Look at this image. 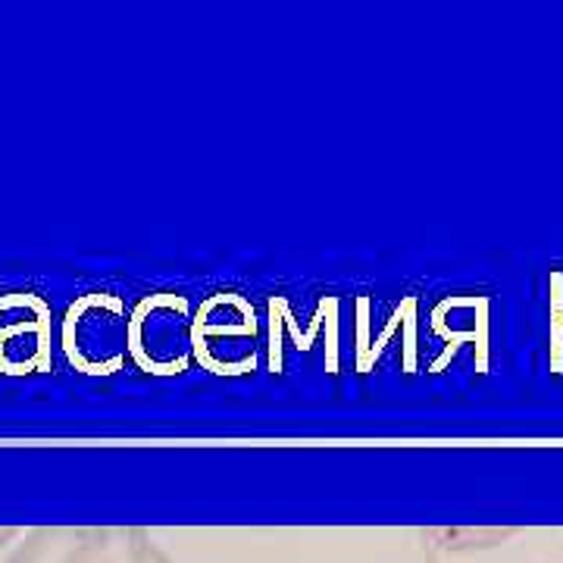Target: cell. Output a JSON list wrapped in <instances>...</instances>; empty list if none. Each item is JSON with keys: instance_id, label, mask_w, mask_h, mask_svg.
<instances>
[{"instance_id": "1", "label": "cell", "mask_w": 563, "mask_h": 563, "mask_svg": "<svg viewBox=\"0 0 563 563\" xmlns=\"http://www.w3.org/2000/svg\"><path fill=\"white\" fill-rule=\"evenodd\" d=\"M3 563H176L135 526H38Z\"/></svg>"}, {"instance_id": "2", "label": "cell", "mask_w": 563, "mask_h": 563, "mask_svg": "<svg viewBox=\"0 0 563 563\" xmlns=\"http://www.w3.org/2000/svg\"><path fill=\"white\" fill-rule=\"evenodd\" d=\"M129 361L154 379L188 373L195 361V307L185 295L154 291L129 310Z\"/></svg>"}, {"instance_id": "3", "label": "cell", "mask_w": 563, "mask_h": 563, "mask_svg": "<svg viewBox=\"0 0 563 563\" xmlns=\"http://www.w3.org/2000/svg\"><path fill=\"white\" fill-rule=\"evenodd\" d=\"M63 354L81 376H113L129 361V307L113 291H88L69 303L60 329Z\"/></svg>"}, {"instance_id": "4", "label": "cell", "mask_w": 563, "mask_h": 563, "mask_svg": "<svg viewBox=\"0 0 563 563\" xmlns=\"http://www.w3.org/2000/svg\"><path fill=\"white\" fill-rule=\"evenodd\" d=\"M47 310L38 303L35 317H25V322H13L0 329V369L3 373H38L51 363L47 347Z\"/></svg>"}, {"instance_id": "5", "label": "cell", "mask_w": 563, "mask_h": 563, "mask_svg": "<svg viewBox=\"0 0 563 563\" xmlns=\"http://www.w3.org/2000/svg\"><path fill=\"white\" fill-rule=\"evenodd\" d=\"M551 313H554V329H551V366L554 373H561V276H554V298H551Z\"/></svg>"}, {"instance_id": "6", "label": "cell", "mask_w": 563, "mask_h": 563, "mask_svg": "<svg viewBox=\"0 0 563 563\" xmlns=\"http://www.w3.org/2000/svg\"><path fill=\"white\" fill-rule=\"evenodd\" d=\"M16 536H20V529H16V526H0V551H3L7 544L13 542Z\"/></svg>"}]
</instances>
